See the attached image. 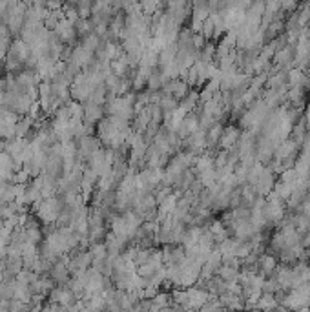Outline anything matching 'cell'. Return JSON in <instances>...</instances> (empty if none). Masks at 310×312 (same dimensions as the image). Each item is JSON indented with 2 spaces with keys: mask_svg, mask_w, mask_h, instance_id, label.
<instances>
[{
  "mask_svg": "<svg viewBox=\"0 0 310 312\" xmlns=\"http://www.w3.org/2000/svg\"><path fill=\"white\" fill-rule=\"evenodd\" d=\"M212 299V294L205 288H197V287H190L188 288V307L193 311H199L201 307H205Z\"/></svg>",
  "mask_w": 310,
  "mask_h": 312,
  "instance_id": "1",
  "label": "cell"
},
{
  "mask_svg": "<svg viewBox=\"0 0 310 312\" xmlns=\"http://www.w3.org/2000/svg\"><path fill=\"white\" fill-rule=\"evenodd\" d=\"M294 312H310L309 307H303V309H299V311H294Z\"/></svg>",
  "mask_w": 310,
  "mask_h": 312,
  "instance_id": "7",
  "label": "cell"
},
{
  "mask_svg": "<svg viewBox=\"0 0 310 312\" xmlns=\"http://www.w3.org/2000/svg\"><path fill=\"white\" fill-rule=\"evenodd\" d=\"M185 312H199V311H193V309H188V311H185Z\"/></svg>",
  "mask_w": 310,
  "mask_h": 312,
  "instance_id": "8",
  "label": "cell"
},
{
  "mask_svg": "<svg viewBox=\"0 0 310 312\" xmlns=\"http://www.w3.org/2000/svg\"><path fill=\"white\" fill-rule=\"evenodd\" d=\"M290 57H292L290 49H281V51L276 55L277 62H288V60H290Z\"/></svg>",
  "mask_w": 310,
  "mask_h": 312,
  "instance_id": "6",
  "label": "cell"
},
{
  "mask_svg": "<svg viewBox=\"0 0 310 312\" xmlns=\"http://www.w3.org/2000/svg\"><path fill=\"white\" fill-rule=\"evenodd\" d=\"M259 268H261V276H272L277 268L276 258H272L270 254L261 256V258H259Z\"/></svg>",
  "mask_w": 310,
  "mask_h": 312,
  "instance_id": "4",
  "label": "cell"
},
{
  "mask_svg": "<svg viewBox=\"0 0 310 312\" xmlns=\"http://www.w3.org/2000/svg\"><path fill=\"white\" fill-rule=\"evenodd\" d=\"M277 305H279V301L276 299V294L263 292L261 294V298H259L256 309H259L261 312H274L277 309Z\"/></svg>",
  "mask_w": 310,
  "mask_h": 312,
  "instance_id": "2",
  "label": "cell"
},
{
  "mask_svg": "<svg viewBox=\"0 0 310 312\" xmlns=\"http://www.w3.org/2000/svg\"><path fill=\"white\" fill-rule=\"evenodd\" d=\"M239 139V132L236 130V128H228L226 132H223V135H221V144H223V148H228L236 143V141Z\"/></svg>",
  "mask_w": 310,
  "mask_h": 312,
  "instance_id": "5",
  "label": "cell"
},
{
  "mask_svg": "<svg viewBox=\"0 0 310 312\" xmlns=\"http://www.w3.org/2000/svg\"><path fill=\"white\" fill-rule=\"evenodd\" d=\"M68 274H70V266L64 263H53L51 266V279L57 281L59 285H64L68 281Z\"/></svg>",
  "mask_w": 310,
  "mask_h": 312,
  "instance_id": "3",
  "label": "cell"
}]
</instances>
